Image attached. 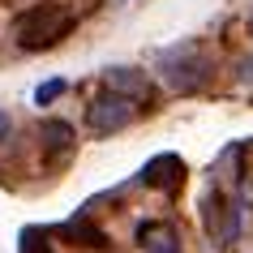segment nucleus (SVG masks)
I'll list each match as a JSON object with an SVG mask.
<instances>
[{
	"label": "nucleus",
	"mask_w": 253,
	"mask_h": 253,
	"mask_svg": "<svg viewBox=\"0 0 253 253\" xmlns=\"http://www.w3.org/2000/svg\"><path fill=\"white\" fill-rule=\"evenodd\" d=\"M73 9L60 4V0H43V4H30L26 13H17L13 22V39L22 52H47L56 43L65 39L69 30H73Z\"/></svg>",
	"instance_id": "1"
},
{
	"label": "nucleus",
	"mask_w": 253,
	"mask_h": 253,
	"mask_svg": "<svg viewBox=\"0 0 253 253\" xmlns=\"http://www.w3.org/2000/svg\"><path fill=\"white\" fill-rule=\"evenodd\" d=\"M159 73H163V82H168L176 94H193V90H202V86H211L214 60L202 52L198 43H180V47H168V52L159 56Z\"/></svg>",
	"instance_id": "2"
},
{
	"label": "nucleus",
	"mask_w": 253,
	"mask_h": 253,
	"mask_svg": "<svg viewBox=\"0 0 253 253\" xmlns=\"http://www.w3.org/2000/svg\"><path fill=\"white\" fill-rule=\"evenodd\" d=\"M202 223H206V236H211L219 249H227V245L240 236V211H236V202L227 198V193H219V189H211V193L202 198Z\"/></svg>",
	"instance_id": "3"
},
{
	"label": "nucleus",
	"mask_w": 253,
	"mask_h": 253,
	"mask_svg": "<svg viewBox=\"0 0 253 253\" xmlns=\"http://www.w3.org/2000/svg\"><path fill=\"white\" fill-rule=\"evenodd\" d=\"M137 116V103H129V99H120V94L103 90L99 99H90V107H86V125H90L94 133H120L129 120Z\"/></svg>",
	"instance_id": "4"
},
{
	"label": "nucleus",
	"mask_w": 253,
	"mask_h": 253,
	"mask_svg": "<svg viewBox=\"0 0 253 253\" xmlns=\"http://www.w3.org/2000/svg\"><path fill=\"white\" fill-rule=\"evenodd\" d=\"M137 180H142L146 189L172 193V189H180V180H185V159H180V155H155V159L137 172Z\"/></svg>",
	"instance_id": "5"
},
{
	"label": "nucleus",
	"mask_w": 253,
	"mask_h": 253,
	"mask_svg": "<svg viewBox=\"0 0 253 253\" xmlns=\"http://www.w3.org/2000/svg\"><path fill=\"white\" fill-rule=\"evenodd\" d=\"M103 82H107V90H112V94L129 99V103H150V99H155L146 73H137V69H107Z\"/></svg>",
	"instance_id": "6"
},
{
	"label": "nucleus",
	"mask_w": 253,
	"mask_h": 253,
	"mask_svg": "<svg viewBox=\"0 0 253 253\" xmlns=\"http://www.w3.org/2000/svg\"><path fill=\"white\" fill-rule=\"evenodd\" d=\"M137 245L146 253H180V236H176L172 223H163V219H146V223H137Z\"/></svg>",
	"instance_id": "7"
},
{
	"label": "nucleus",
	"mask_w": 253,
	"mask_h": 253,
	"mask_svg": "<svg viewBox=\"0 0 253 253\" xmlns=\"http://www.w3.org/2000/svg\"><path fill=\"white\" fill-rule=\"evenodd\" d=\"M39 137H43L47 159H56V155H69V150H73V125H69V120H43V125H39Z\"/></svg>",
	"instance_id": "8"
},
{
	"label": "nucleus",
	"mask_w": 253,
	"mask_h": 253,
	"mask_svg": "<svg viewBox=\"0 0 253 253\" xmlns=\"http://www.w3.org/2000/svg\"><path fill=\"white\" fill-rule=\"evenodd\" d=\"M60 236H65V240H78L82 249H107V232H103V227H94L86 214L69 219V223L60 227Z\"/></svg>",
	"instance_id": "9"
},
{
	"label": "nucleus",
	"mask_w": 253,
	"mask_h": 253,
	"mask_svg": "<svg viewBox=\"0 0 253 253\" xmlns=\"http://www.w3.org/2000/svg\"><path fill=\"white\" fill-rule=\"evenodd\" d=\"M17 253H52V245H47V232H43V227H26V232H22V245H17Z\"/></svg>",
	"instance_id": "10"
},
{
	"label": "nucleus",
	"mask_w": 253,
	"mask_h": 253,
	"mask_svg": "<svg viewBox=\"0 0 253 253\" xmlns=\"http://www.w3.org/2000/svg\"><path fill=\"white\" fill-rule=\"evenodd\" d=\"M60 94H65V78H52V82H43L39 90H35V103H39V107H47V103H56Z\"/></svg>",
	"instance_id": "11"
},
{
	"label": "nucleus",
	"mask_w": 253,
	"mask_h": 253,
	"mask_svg": "<svg viewBox=\"0 0 253 253\" xmlns=\"http://www.w3.org/2000/svg\"><path fill=\"white\" fill-rule=\"evenodd\" d=\"M9 133H13V120H9V112H0V142H9Z\"/></svg>",
	"instance_id": "12"
},
{
	"label": "nucleus",
	"mask_w": 253,
	"mask_h": 253,
	"mask_svg": "<svg viewBox=\"0 0 253 253\" xmlns=\"http://www.w3.org/2000/svg\"><path fill=\"white\" fill-rule=\"evenodd\" d=\"M249 26H253V22H249Z\"/></svg>",
	"instance_id": "13"
}]
</instances>
